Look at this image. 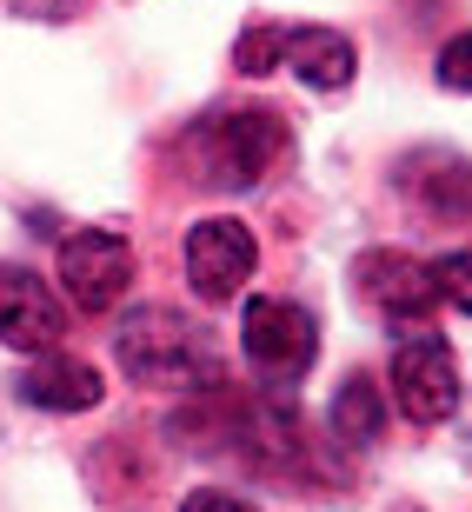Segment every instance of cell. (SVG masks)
Instances as JSON below:
<instances>
[{"instance_id":"cell-1","label":"cell","mask_w":472,"mask_h":512,"mask_svg":"<svg viewBox=\"0 0 472 512\" xmlns=\"http://www.w3.org/2000/svg\"><path fill=\"white\" fill-rule=\"evenodd\" d=\"M180 153L193 160V173L220 193H246L260 187L273 167H286L293 133L273 107H213L180 133Z\"/></svg>"},{"instance_id":"cell-2","label":"cell","mask_w":472,"mask_h":512,"mask_svg":"<svg viewBox=\"0 0 472 512\" xmlns=\"http://www.w3.org/2000/svg\"><path fill=\"white\" fill-rule=\"evenodd\" d=\"M114 360L127 380L160 386V393H213L220 386V360H213V340L187 313L173 306H140L114 326Z\"/></svg>"},{"instance_id":"cell-3","label":"cell","mask_w":472,"mask_h":512,"mask_svg":"<svg viewBox=\"0 0 472 512\" xmlns=\"http://www.w3.org/2000/svg\"><path fill=\"white\" fill-rule=\"evenodd\" d=\"M240 346H246V360H253V373L266 386H293V380H306V366L320 360V320L293 300L260 293L240 313Z\"/></svg>"},{"instance_id":"cell-4","label":"cell","mask_w":472,"mask_h":512,"mask_svg":"<svg viewBox=\"0 0 472 512\" xmlns=\"http://www.w3.org/2000/svg\"><path fill=\"white\" fill-rule=\"evenodd\" d=\"M393 399L413 426H446L459 413V360L433 326H399L393 346Z\"/></svg>"},{"instance_id":"cell-5","label":"cell","mask_w":472,"mask_h":512,"mask_svg":"<svg viewBox=\"0 0 472 512\" xmlns=\"http://www.w3.org/2000/svg\"><path fill=\"white\" fill-rule=\"evenodd\" d=\"M54 273H60V293H67L80 313H107L133 286V247L107 227H80V233L60 240Z\"/></svg>"},{"instance_id":"cell-6","label":"cell","mask_w":472,"mask_h":512,"mask_svg":"<svg viewBox=\"0 0 472 512\" xmlns=\"http://www.w3.org/2000/svg\"><path fill=\"white\" fill-rule=\"evenodd\" d=\"M353 293L373 306L379 320H393V326H426V313L439 306L433 266L413 260V253H399V247L359 253V260H353Z\"/></svg>"},{"instance_id":"cell-7","label":"cell","mask_w":472,"mask_h":512,"mask_svg":"<svg viewBox=\"0 0 472 512\" xmlns=\"http://www.w3.org/2000/svg\"><path fill=\"white\" fill-rule=\"evenodd\" d=\"M253 260H260V247L240 220H193L187 227V286L200 300H240L253 280Z\"/></svg>"},{"instance_id":"cell-8","label":"cell","mask_w":472,"mask_h":512,"mask_svg":"<svg viewBox=\"0 0 472 512\" xmlns=\"http://www.w3.org/2000/svg\"><path fill=\"white\" fill-rule=\"evenodd\" d=\"M67 333V306L54 300V286L27 273V266H0V346L14 353H47Z\"/></svg>"},{"instance_id":"cell-9","label":"cell","mask_w":472,"mask_h":512,"mask_svg":"<svg viewBox=\"0 0 472 512\" xmlns=\"http://www.w3.org/2000/svg\"><path fill=\"white\" fill-rule=\"evenodd\" d=\"M14 393L27 399V406H40V413H94L100 393H107V380H100L87 360H74V353L47 346V353H34V366L20 373Z\"/></svg>"},{"instance_id":"cell-10","label":"cell","mask_w":472,"mask_h":512,"mask_svg":"<svg viewBox=\"0 0 472 512\" xmlns=\"http://www.w3.org/2000/svg\"><path fill=\"white\" fill-rule=\"evenodd\" d=\"M399 187L433 227H453V220H472V160L459 153H413Z\"/></svg>"},{"instance_id":"cell-11","label":"cell","mask_w":472,"mask_h":512,"mask_svg":"<svg viewBox=\"0 0 472 512\" xmlns=\"http://www.w3.org/2000/svg\"><path fill=\"white\" fill-rule=\"evenodd\" d=\"M280 60L306 87H320V94H340L359 74V47L340 27H280Z\"/></svg>"},{"instance_id":"cell-12","label":"cell","mask_w":472,"mask_h":512,"mask_svg":"<svg viewBox=\"0 0 472 512\" xmlns=\"http://www.w3.org/2000/svg\"><path fill=\"white\" fill-rule=\"evenodd\" d=\"M326 433L340 439V446H379V433H386V399H379V386L366 380V373H353V380L333 393Z\"/></svg>"},{"instance_id":"cell-13","label":"cell","mask_w":472,"mask_h":512,"mask_svg":"<svg viewBox=\"0 0 472 512\" xmlns=\"http://www.w3.org/2000/svg\"><path fill=\"white\" fill-rule=\"evenodd\" d=\"M433 293L446 306H459L472 320V247H459V253H446V260H433Z\"/></svg>"},{"instance_id":"cell-14","label":"cell","mask_w":472,"mask_h":512,"mask_svg":"<svg viewBox=\"0 0 472 512\" xmlns=\"http://www.w3.org/2000/svg\"><path fill=\"white\" fill-rule=\"evenodd\" d=\"M233 67H240V74H266V67H280V27H273V20L246 27L240 47H233Z\"/></svg>"},{"instance_id":"cell-15","label":"cell","mask_w":472,"mask_h":512,"mask_svg":"<svg viewBox=\"0 0 472 512\" xmlns=\"http://www.w3.org/2000/svg\"><path fill=\"white\" fill-rule=\"evenodd\" d=\"M433 74H439V87H446V94H472V34H459V40H446V47H439Z\"/></svg>"},{"instance_id":"cell-16","label":"cell","mask_w":472,"mask_h":512,"mask_svg":"<svg viewBox=\"0 0 472 512\" xmlns=\"http://www.w3.org/2000/svg\"><path fill=\"white\" fill-rule=\"evenodd\" d=\"M180 512H260V506H246L240 493H220V486H200V493L180 499Z\"/></svg>"},{"instance_id":"cell-17","label":"cell","mask_w":472,"mask_h":512,"mask_svg":"<svg viewBox=\"0 0 472 512\" xmlns=\"http://www.w3.org/2000/svg\"><path fill=\"white\" fill-rule=\"evenodd\" d=\"M399 512H419V506H399Z\"/></svg>"}]
</instances>
